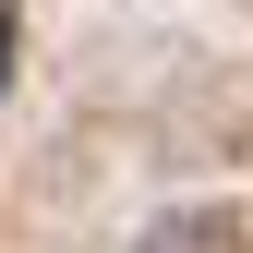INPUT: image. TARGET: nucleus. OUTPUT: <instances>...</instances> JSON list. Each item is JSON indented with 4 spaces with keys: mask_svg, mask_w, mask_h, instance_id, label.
Wrapping results in <instances>:
<instances>
[{
    "mask_svg": "<svg viewBox=\"0 0 253 253\" xmlns=\"http://www.w3.org/2000/svg\"><path fill=\"white\" fill-rule=\"evenodd\" d=\"M12 37H24V12H0V73H12Z\"/></svg>",
    "mask_w": 253,
    "mask_h": 253,
    "instance_id": "1",
    "label": "nucleus"
}]
</instances>
